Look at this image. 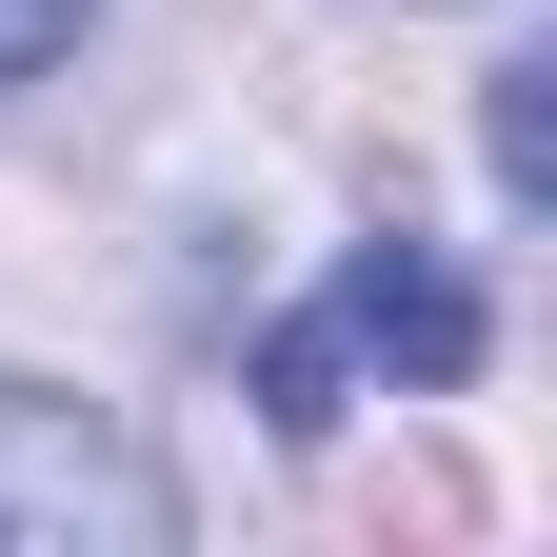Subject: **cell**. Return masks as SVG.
I'll return each mask as SVG.
<instances>
[{
  "mask_svg": "<svg viewBox=\"0 0 557 557\" xmlns=\"http://www.w3.org/2000/svg\"><path fill=\"white\" fill-rule=\"evenodd\" d=\"M81 21H100V0H0V100L60 81V60H81Z\"/></svg>",
  "mask_w": 557,
  "mask_h": 557,
  "instance_id": "277c9868",
  "label": "cell"
},
{
  "mask_svg": "<svg viewBox=\"0 0 557 557\" xmlns=\"http://www.w3.org/2000/svg\"><path fill=\"white\" fill-rule=\"evenodd\" d=\"M478 359H498V299H478L438 239H359L299 319H259V359H239V379H259V418H278V438H338V398H359V379L458 398Z\"/></svg>",
  "mask_w": 557,
  "mask_h": 557,
  "instance_id": "6da1fadb",
  "label": "cell"
},
{
  "mask_svg": "<svg viewBox=\"0 0 557 557\" xmlns=\"http://www.w3.org/2000/svg\"><path fill=\"white\" fill-rule=\"evenodd\" d=\"M478 160H498V199H518V220L557 199V60H498V100H478Z\"/></svg>",
  "mask_w": 557,
  "mask_h": 557,
  "instance_id": "3957f363",
  "label": "cell"
},
{
  "mask_svg": "<svg viewBox=\"0 0 557 557\" xmlns=\"http://www.w3.org/2000/svg\"><path fill=\"white\" fill-rule=\"evenodd\" d=\"M160 537H180V498L100 398L0 379V557H160Z\"/></svg>",
  "mask_w": 557,
  "mask_h": 557,
  "instance_id": "7a4b0ae2",
  "label": "cell"
}]
</instances>
